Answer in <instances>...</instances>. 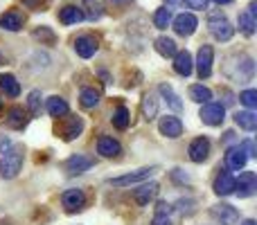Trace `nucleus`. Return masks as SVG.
<instances>
[{"label":"nucleus","instance_id":"nucleus-36","mask_svg":"<svg viewBox=\"0 0 257 225\" xmlns=\"http://www.w3.org/2000/svg\"><path fill=\"white\" fill-rule=\"evenodd\" d=\"M27 106H30L32 115H39L41 113V93L39 90H32L30 97H27Z\"/></svg>","mask_w":257,"mask_h":225},{"label":"nucleus","instance_id":"nucleus-13","mask_svg":"<svg viewBox=\"0 0 257 225\" xmlns=\"http://www.w3.org/2000/svg\"><path fill=\"white\" fill-rule=\"evenodd\" d=\"M75 52L79 54L81 59H90L95 52H97V39L90 34L79 36V39L75 41Z\"/></svg>","mask_w":257,"mask_h":225},{"label":"nucleus","instance_id":"nucleus-33","mask_svg":"<svg viewBox=\"0 0 257 225\" xmlns=\"http://www.w3.org/2000/svg\"><path fill=\"white\" fill-rule=\"evenodd\" d=\"M79 102H81V106L84 108H95L99 104V93L97 90H93V88H84L79 93Z\"/></svg>","mask_w":257,"mask_h":225},{"label":"nucleus","instance_id":"nucleus-23","mask_svg":"<svg viewBox=\"0 0 257 225\" xmlns=\"http://www.w3.org/2000/svg\"><path fill=\"white\" fill-rule=\"evenodd\" d=\"M154 48H156V52L160 54V57H174V54L178 52V48H176V43H174L169 36H158L156 39V43H154Z\"/></svg>","mask_w":257,"mask_h":225},{"label":"nucleus","instance_id":"nucleus-28","mask_svg":"<svg viewBox=\"0 0 257 225\" xmlns=\"http://www.w3.org/2000/svg\"><path fill=\"white\" fill-rule=\"evenodd\" d=\"M68 102L61 97H50L48 99V113L52 115V117H63V115H68Z\"/></svg>","mask_w":257,"mask_h":225},{"label":"nucleus","instance_id":"nucleus-38","mask_svg":"<svg viewBox=\"0 0 257 225\" xmlns=\"http://www.w3.org/2000/svg\"><path fill=\"white\" fill-rule=\"evenodd\" d=\"M34 39H39L41 43L52 45L54 43V32L50 30V27H41V30H34Z\"/></svg>","mask_w":257,"mask_h":225},{"label":"nucleus","instance_id":"nucleus-5","mask_svg":"<svg viewBox=\"0 0 257 225\" xmlns=\"http://www.w3.org/2000/svg\"><path fill=\"white\" fill-rule=\"evenodd\" d=\"M212 59H214L212 45H201L199 54H196V68H199L201 79H208V77L212 75Z\"/></svg>","mask_w":257,"mask_h":225},{"label":"nucleus","instance_id":"nucleus-25","mask_svg":"<svg viewBox=\"0 0 257 225\" xmlns=\"http://www.w3.org/2000/svg\"><path fill=\"white\" fill-rule=\"evenodd\" d=\"M190 97L196 104H208L212 99V90L205 88L203 84H194V86H190Z\"/></svg>","mask_w":257,"mask_h":225},{"label":"nucleus","instance_id":"nucleus-4","mask_svg":"<svg viewBox=\"0 0 257 225\" xmlns=\"http://www.w3.org/2000/svg\"><path fill=\"white\" fill-rule=\"evenodd\" d=\"M156 173V167H147V169H138L133 173H126V176H120V178H111L108 185L113 187H126V185H136V182H142L147 178H151Z\"/></svg>","mask_w":257,"mask_h":225},{"label":"nucleus","instance_id":"nucleus-42","mask_svg":"<svg viewBox=\"0 0 257 225\" xmlns=\"http://www.w3.org/2000/svg\"><path fill=\"white\" fill-rule=\"evenodd\" d=\"M244 225H255V221L253 218H248V221H244Z\"/></svg>","mask_w":257,"mask_h":225},{"label":"nucleus","instance_id":"nucleus-12","mask_svg":"<svg viewBox=\"0 0 257 225\" xmlns=\"http://www.w3.org/2000/svg\"><path fill=\"white\" fill-rule=\"evenodd\" d=\"M61 203H63V207H66L68 212H77V209L84 207L86 196H84V191L81 189H68V191H63Z\"/></svg>","mask_w":257,"mask_h":225},{"label":"nucleus","instance_id":"nucleus-27","mask_svg":"<svg viewBox=\"0 0 257 225\" xmlns=\"http://www.w3.org/2000/svg\"><path fill=\"white\" fill-rule=\"evenodd\" d=\"M81 131H84V119L81 117H70V124L61 131V135H63V140L66 142H70V140H75Z\"/></svg>","mask_w":257,"mask_h":225},{"label":"nucleus","instance_id":"nucleus-37","mask_svg":"<svg viewBox=\"0 0 257 225\" xmlns=\"http://www.w3.org/2000/svg\"><path fill=\"white\" fill-rule=\"evenodd\" d=\"M239 102L244 104L246 108H250V111H253V108L257 106V90H244V93L239 95Z\"/></svg>","mask_w":257,"mask_h":225},{"label":"nucleus","instance_id":"nucleus-20","mask_svg":"<svg viewBox=\"0 0 257 225\" xmlns=\"http://www.w3.org/2000/svg\"><path fill=\"white\" fill-rule=\"evenodd\" d=\"M27 119H30V117H27V113L23 111L21 106H12V108H9V113H7V126L21 131V128L27 126Z\"/></svg>","mask_w":257,"mask_h":225},{"label":"nucleus","instance_id":"nucleus-43","mask_svg":"<svg viewBox=\"0 0 257 225\" xmlns=\"http://www.w3.org/2000/svg\"><path fill=\"white\" fill-rule=\"evenodd\" d=\"M167 3H169V5H178V3H181V0H167Z\"/></svg>","mask_w":257,"mask_h":225},{"label":"nucleus","instance_id":"nucleus-15","mask_svg":"<svg viewBox=\"0 0 257 225\" xmlns=\"http://www.w3.org/2000/svg\"><path fill=\"white\" fill-rule=\"evenodd\" d=\"M97 151L104 155V158H115V155L122 153V146H120V142L113 140V137L102 135L97 140Z\"/></svg>","mask_w":257,"mask_h":225},{"label":"nucleus","instance_id":"nucleus-41","mask_svg":"<svg viewBox=\"0 0 257 225\" xmlns=\"http://www.w3.org/2000/svg\"><path fill=\"white\" fill-rule=\"evenodd\" d=\"M214 3H217V5H230L232 0H214Z\"/></svg>","mask_w":257,"mask_h":225},{"label":"nucleus","instance_id":"nucleus-3","mask_svg":"<svg viewBox=\"0 0 257 225\" xmlns=\"http://www.w3.org/2000/svg\"><path fill=\"white\" fill-rule=\"evenodd\" d=\"M199 117L203 119V124H208V126H219V124H223V119H226V108H223V104L208 102L201 108Z\"/></svg>","mask_w":257,"mask_h":225},{"label":"nucleus","instance_id":"nucleus-45","mask_svg":"<svg viewBox=\"0 0 257 225\" xmlns=\"http://www.w3.org/2000/svg\"><path fill=\"white\" fill-rule=\"evenodd\" d=\"M0 108H3V99H0Z\"/></svg>","mask_w":257,"mask_h":225},{"label":"nucleus","instance_id":"nucleus-34","mask_svg":"<svg viewBox=\"0 0 257 225\" xmlns=\"http://www.w3.org/2000/svg\"><path fill=\"white\" fill-rule=\"evenodd\" d=\"M128 122H131V117H128V111L124 106H117L115 113H113V126L120 128V131H124L128 126Z\"/></svg>","mask_w":257,"mask_h":225},{"label":"nucleus","instance_id":"nucleus-2","mask_svg":"<svg viewBox=\"0 0 257 225\" xmlns=\"http://www.w3.org/2000/svg\"><path fill=\"white\" fill-rule=\"evenodd\" d=\"M208 30H210V34L214 36L217 41H230L232 39V34H235V27L228 23V18H223V16H210V21H208Z\"/></svg>","mask_w":257,"mask_h":225},{"label":"nucleus","instance_id":"nucleus-17","mask_svg":"<svg viewBox=\"0 0 257 225\" xmlns=\"http://www.w3.org/2000/svg\"><path fill=\"white\" fill-rule=\"evenodd\" d=\"M253 72H255V66H253V59L250 57H239V61H237V70H235V79H239V84H244V81H250L253 79Z\"/></svg>","mask_w":257,"mask_h":225},{"label":"nucleus","instance_id":"nucleus-11","mask_svg":"<svg viewBox=\"0 0 257 225\" xmlns=\"http://www.w3.org/2000/svg\"><path fill=\"white\" fill-rule=\"evenodd\" d=\"M210 155V140L208 137H196L190 144V160L192 162H203Z\"/></svg>","mask_w":257,"mask_h":225},{"label":"nucleus","instance_id":"nucleus-39","mask_svg":"<svg viewBox=\"0 0 257 225\" xmlns=\"http://www.w3.org/2000/svg\"><path fill=\"white\" fill-rule=\"evenodd\" d=\"M23 5H25V7H30V9H34V12H41V9H43V5H45V0H23Z\"/></svg>","mask_w":257,"mask_h":225},{"label":"nucleus","instance_id":"nucleus-40","mask_svg":"<svg viewBox=\"0 0 257 225\" xmlns=\"http://www.w3.org/2000/svg\"><path fill=\"white\" fill-rule=\"evenodd\" d=\"M185 5L190 9H205L208 7V0H185Z\"/></svg>","mask_w":257,"mask_h":225},{"label":"nucleus","instance_id":"nucleus-35","mask_svg":"<svg viewBox=\"0 0 257 225\" xmlns=\"http://www.w3.org/2000/svg\"><path fill=\"white\" fill-rule=\"evenodd\" d=\"M154 225H172V221H169V205L167 203H158V212H156Z\"/></svg>","mask_w":257,"mask_h":225},{"label":"nucleus","instance_id":"nucleus-7","mask_svg":"<svg viewBox=\"0 0 257 225\" xmlns=\"http://www.w3.org/2000/svg\"><path fill=\"white\" fill-rule=\"evenodd\" d=\"M257 189V176L255 171H244L239 176V180H235V191L239 198H248V196H253Z\"/></svg>","mask_w":257,"mask_h":225},{"label":"nucleus","instance_id":"nucleus-32","mask_svg":"<svg viewBox=\"0 0 257 225\" xmlns=\"http://www.w3.org/2000/svg\"><path fill=\"white\" fill-rule=\"evenodd\" d=\"M169 23H172V9H167V7L156 9V14H154V25L158 27V30H167Z\"/></svg>","mask_w":257,"mask_h":225},{"label":"nucleus","instance_id":"nucleus-18","mask_svg":"<svg viewBox=\"0 0 257 225\" xmlns=\"http://www.w3.org/2000/svg\"><path fill=\"white\" fill-rule=\"evenodd\" d=\"M246 162H248V158H246V153L239 149V146H232V149H228V153H226L228 169H232V171H239V169L246 167Z\"/></svg>","mask_w":257,"mask_h":225},{"label":"nucleus","instance_id":"nucleus-22","mask_svg":"<svg viewBox=\"0 0 257 225\" xmlns=\"http://www.w3.org/2000/svg\"><path fill=\"white\" fill-rule=\"evenodd\" d=\"M0 27L7 32H18L23 27V16L18 12H5L0 16Z\"/></svg>","mask_w":257,"mask_h":225},{"label":"nucleus","instance_id":"nucleus-19","mask_svg":"<svg viewBox=\"0 0 257 225\" xmlns=\"http://www.w3.org/2000/svg\"><path fill=\"white\" fill-rule=\"evenodd\" d=\"M59 21H61L63 25H75V23L84 21V12H81V7L66 5V7L59 9Z\"/></svg>","mask_w":257,"mask_h":225},{"label":"nucleus","instance_id":"nucleus-10","mask_svg":"<svg viewBox=\"0 0 257 225\" xmlns=\"http://www.w3.org/2000/svg\"><path fill=\"white\" fill-rule=\"evenodd\" d=\"M158 128H160V133H163L165 137H172V140H176V137L183 135V124H181V119H178V117H172V115H167V117H160Z\"/></svg>","mask_w":257,"mask_h":225},{"label":"nucleus","instance_id":"nucleus-1","mask_svg":"<svg viewBox=\"0 0 257 225\" xmlns=\"http://www.w3.org/2000/svg\"><path fill=\"white\" fill-rule=\"evenodd\" d=\"M23 169V151L18 146L7 149L0 160V178H16Z\"/></svg>","mask_w":257,"mask_h":225},{"label":"nucleus","instance_id":"nucleus-31","mask_svg":"<svg viewBox=\"0 0 257 225\" xmlns=\"http://www.w3.org/2000/svg\"><path fill=\"white\" fill-rule=\"evenodd\" d=\"M237 25H239V30L244 32L246 36H253L255 34V16H253V14H248V9L239 14V18H237Z\"/></svg>","mask_w":257,"mask_h":225},{"label":"nucleus","instance_id":"nucleus-9","mask_svg":"<svg viewBox=\"0 0 257 225\" xmlns=\"http://www.w3.org/2000/svg\"><path fill=\"white\" fill-rule=\"evenodd\" d=\"M93 164H95V160L90 158V155L77 153V155H70V158L66 160V171L70 173V176H79V173L88 171Z\"/></svg>","mask_w":257,"mask_h":225},{"label":"nucleus","instance_id":"nucleus-30","mask_svg":"<svg viewBox=\"0 0 257 225\" xmlns=\"http://www.w3.org/2000/svg\"><path fill=\"white\" fill-rule=\"evenodd\" d=\"M0 88H3L9 97H18V93H21V86H18L14 75H0Z\"/></svg>","mask_w":257,"mask_h":225},{"label":"nucleus","instance_id":"nucleus-21","mask_svg":"<svg viewBox=\"0 0 257 225\" xmlns=\"http://www.w3.org/2000/svg\"><path fill=\"white\" fill-rule=\"evenodd\" d=\"M156 194H158V185H156V182H149V185L138 187V189L133 191V198H136L138 205H149V200H154Z\"/></svg>","mask_w":257,"mask_h":225},{"label":"nucleus","instance_id":"nucleus-26","mask_svg":"<svg viewBox=\"0 0 257 225\" xmlns=\"http://www.w3.org/2000/svg\"><path fill=\"white\" fill-rule=\"evenodd\" d=\"M158 90H160V95L165 97V102L169 104V108H172V111H176V113H181V111H183V104H181V99H178L176 95H174L172 86L160 84V86H158Z\"/></svg>","mask_w":257,"mask_h":225},{"label":"nucleus","instance_id":"nucleus-6","mask_svg":"<svg viewBox=\"0 0 257 225\" xmlns=\"http://www.w3.org/2000/svg\"><path fill=\"white\" fill-rule=\"evenodd\" d=\"M196 27H199V21H196L194 14H178L174 18V32L178 36H192L196 32Z\"/></svg>","mask_w":257,"mask_h":225},{"label":"nucleus","instance_id":"nucleus-8","mask_svg":"<svg viewBox=\"0 0 257 225\" xmlns=\"http://www.w3.org/2000/svg\"><path fill=\"white\" fill-rule=\"evenodd\" d=\"M212 218L217 221L219 225H235L237 221H239V212H237L232 205H214L212 207Z\"/></svg>","mask_w":257,"mask_h":225},{"label":"nucleus","instance_id":"nucleus-29","mask_svg":"<svg viewBox=\"0 0 257 225\" xmlns=\"http://www.w3.org/2000/svg\"><path fill=\"white\" fill-rule=\"evenodd\" d=\"M142 117L145 119H154L156 115H158V99L154 97V95H145V97H142Z\"/></svg>","mask_w":257,"mask_h":225},{"label":"nucleus","instance_id":"nucleus-44","mask_svg":"<svg viewBox=\"0 0 257 225\" xmlns=\"http://www.w3.org/2000/svg\"><path fill=\"white\" fill-rule=\"evenodd\" d=\"M113 3H126V0H113Z\"/></svg>","mask_w":257,"mask_h":225},{"label":"nucleus","instance_id":"nucleus-24","mask_svg":"<svg viewBox=\"0 0 257 225\" xmlns=\"http://www.w3.org/2000/svg\"><path fill=\"white\" fill-rule=\"evenodd\" d=\"M235 122L239 128H244V131H255L257 128V115L253 111H239L235 115Z\"/></svg>","mask_w":257,"mask_h":225},{"label":"nucleus","instance_id":"nucleus-16","mask_svg":"<svg viewBox=\"0 0 257 225\" xmlns=\"http://www.w3.org/2000/svg\"><path fill=\"white\" fill-rule=\"evenodd\" d=\"M235 191V178H232L230 171H221L214 180V194L219 196H228Z\"/></svg>","mask_w":257,"mask_h":225},{"label":"nucleus","instance_id":"nucleus-14","mask_svg":"<svg viewBox=\"0 0 257 225\" xmlns=\"http://www.w3.org/2000/svg\"><path fill=\"white\" fill-rule=\"evenodd\" d=\"M192 68H194V61H192V54L187 52V50L174 54V70H176V75L190 77L192 75Z\"/></svg>","mask_w":257,"mask_h":225}]
</instances>
